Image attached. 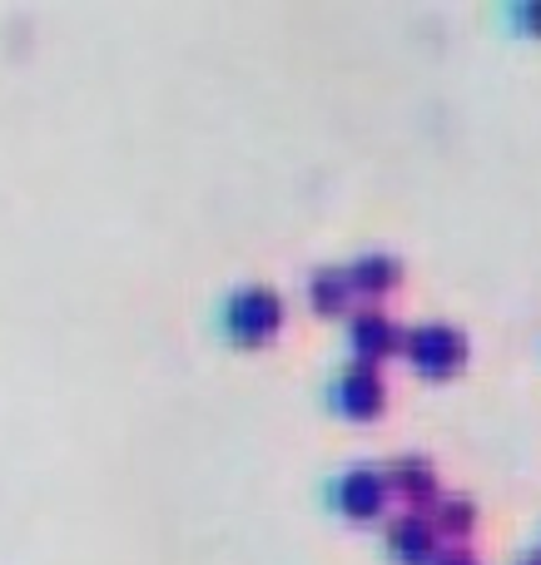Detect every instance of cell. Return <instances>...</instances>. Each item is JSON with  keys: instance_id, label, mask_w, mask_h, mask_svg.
Here are the masks:
<instances>
[{"instance_id": "cell-5", "label": "cell", "mask_w": 541, "mask_h": 565, "mask_svg": "<svg viewBox=\"0 0 541 565\" xmlns=\"http://www.w3.org/2000/svg\"><path fill=\"white\" fill-rule=\"evenodd\" d=\"M328 402H333V412L343 422H378L388 412V382L378 367L348 362V367L333 377V387H328Z\"/></svg>"}, {"instance_id": "cell-4", "label": "cell", "mask_w": 541, "mask_h": 565, "mask_svg": "<svg viewBox=\"0 0 541 565\" xmlns=\"http://www.w3.org/2000/svg\"><path fill=\"white\" fill-rule=\"evenodd\" d=\"M397 348H403V328H397L383 308L358 302V308L348 312V352H353L358 367H378V372H383V362L397 358Z\"/></svg>"}, {"instance_id": "cell-9", "label": "cell", "mask_w": 541, "mask_h": 565, "mask_svg": "<svg viewBox=\"0 0 541 565\" xmlns=\"http://www.w3.org/2000/svg\"><path fill=\"white\" fill-rule=\"evenodd\" d=\"M427 521H433V531H437V541L443 546H467V536L477 531V501L473 497H437L433 501V511H427Z\"/></svg>"}, {"instance_id": "cell-8", "label": "cell", "mask_w": 541, "mask_h": 565, "mask_svg": "<svg viewBox=\"0 0 541 565\" xmlns=\"http://www.w3.org/2000/svg\"><path fill=\"white\" fill-rule=\"evenodd\" d=\"M383 541H388V556L397 565H433L437 551H443L427 511H403V516H393L383 531Z\"/></svg>"}, {"instance_id": "cell-2", "label": "cell", "mask_w": 541, "mask_h": 565, "mask_svg": "<svg viewBox=\"0 0 541 565\" xmlns=\"http://www.w3.org/2000/svg\"><path fill=\"white\" fill-rule=\"evenodd\" d=\"M407 358V367L417 372V377L427 382H453L467 372V358H473V342H467V332L457 328V322H413V328L403 332V348H397Z\"/></svg>"}, {"instance_id": "cell-7", "label": "cell", "mask_w": 541, "mask_h": 565, "mask_svg": "<svg viewBox=\"0 0 541 565\" xmlns=\"http://www.w3.org/2000/svg\"><path fill=\"white\" fill-rule=\"evenodd\" d=\"M343 274H348V288H353L358 302L383 308V298L397 292V282H403V258L388 254V248H363L353 264H343Z\"/></svg>"}, {"instance_id": "cell-10", "label": "cell", "mask_w": 541, "mask_h": 565, "mask_svg": "<svg viewBox=\"0 0 541 565\" xmlns=\"http://www.w3.org/2000/svg\"><path fill=\"white\" fill-rule=\"evenodd\" d=\"M308 308H314L318 318H343V312H353V288H348L343 268H314V274H308Z\"/></svg>"}, {"instance_id": "cell-3", "label": "cell", "mask_w": 541, "mask_h": 565, "mask_svg": "<svg viewBox=\"0 0 541 565\" xmlns=\"http://www.w3.org/2000/svg\"><path fill=\"white\" fill-rule=\"evenodd\" d=\"M328 501H333V511L343 521H353V526H373V521H383V511H388L393 497H388L383 467H348L343 477L333 481Z\"/></svg>"}, {"instance_id": "cell-12", "label": "cell", "mask_w": 541, "mask_h": 565, "mask_svg": "<svg viewBox=\"0 0 541 565\" xmlns=\"http://www.w3.org/2000/svg\"><path fill=\"white\" fill-rule=\"evenodd\" d=\"M433 565H482V556H477V551H467V546H443Z\"/></svg>"}, {"instance_id": "cell-1", "label": "cell", "mask_w": 541, "mask_h": 565, "mask_svg": "<svg viewBox=\"0 0 541 565\" xmlns=\"http://www.w3.org/2000/svg\"><path fill=\"white\" fill-rule=\"evenodd\" d=\"M284 322H288V302L268 282H238L224 298V308H219V332L244 352L268 348L284 332Z\"/></svg>"}, {"instance_id": "cell-13", "label": "cell", "mask_w": 541, "mask_h": 565, "mask_svg": "<svg viewBox=\"0 0 541 565\" xmlns=\"http://www.w3.org/2000/svg\"><path fill=\"white\" fill-rule=\"evenodd\" d=\"M517 565H541V556H522V561H517Z\"/></svg>"}, {"instance_id": "cell-6", "label": "cell", "mask_w": 541, "mask_h": 565, "mask_svg": "<svg viewBox=\"0 0 541 565\" xmlns=\"http://www.w3.org/2000/svg\"><path fill=\"white\" fill-rule=\"evenodd\" d=\"M383 481H388V497H397L407 511H433V501L443 497L437 467H433V457H423V451H397V457L383 467Z\"/></svg>"}, {"instance_id": "cell-11", "label": "cell", "mask_w": 541, "mask_h": 565, "mask_svg": "<svg viewBox=\"0 0 541 565\" xmlns=\"http://www.w3.org/2000/svg\"><path fill=\"white\" fill-rule=\"evenodd\" d=\"M512 25L522 30V35L541 40V0H517V6H512Z\"/></svg>"}]
</instances>
